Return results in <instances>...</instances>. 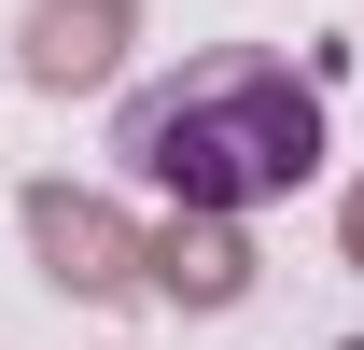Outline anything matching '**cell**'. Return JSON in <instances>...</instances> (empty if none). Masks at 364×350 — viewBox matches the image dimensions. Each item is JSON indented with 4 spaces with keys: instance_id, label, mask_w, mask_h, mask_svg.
<instances>
[{
    "instance_id": "obj_1",
    "label": "cell",
    "mask_w": 364,
    "mask_h": 350,
    "mask_svg": "<svg viewBox=\"0 0 364 350\" xmlns=\"http://www.w3.org/2000/svg\"><path fill=\"white\" fill-rule=\"evenodd\" d=\"M112 154L182 211H267L322 169V70H280V56L225 43L196 70H168V85H140Z\"/></svg>"
},
{
    "instance_id": "obj_2",
    "label": "cell",
    "mask_w": 364,
    "mask_h": 350,
    "mask_svg": "<svg viewBox=\"0 0 364 350\" xmlns=\"http://www.w3.org/2000/svg\"><path fill=\"white\" fill-rule=\"evenodd\" d=\"M14 224H28V266H43L70 308H127V295H154V224H127L98 182H14Z\"/></svg>"
},
{
    "instance_id": "obj_3",
    "label": "cell",
    "mask_w": 364,
    "mask_h": 350,
    "mask_svg": "<svg viewBox=\"0 0 364 350\" xmlns=\"http://www.w3.org/2000/svg\"><path fill=\"white\" fill-rule=\"evenodd\" d=\"M140 43V0H28L14 14V85L28 98H98Z\"/></svg>"
},
{
    "instance_id": "obj_4",
    "label": "cell",
    "mask_w": 364,
    "mask_h": 350,
    "mask_svg": "<svg viewBox=\"0 0 364 350\" xmlns=\"http://www.w3.org/2000/svg\"><path fill=\"white\" fill-rule=\"evenodd\" d=\"M252 211H182L168 196V224H154V295L182 308V322H225V308H252Z\"/></svg>"
},
{
    "instance_id": "obj_5",
    "label": "cell",
    "mask_w": 364,
    "mask_h": 350,
    "mask_svg": "<svg viewBox=\"0 0 364 350\" xmlns=\"http://www.w3.org/2000/svg\"><path fill=\"white\" fill-rule=\"evenodd\" d=\"M336 253L364 266V182H350V196H336Z\"/></svg>"
}]
</instances>
